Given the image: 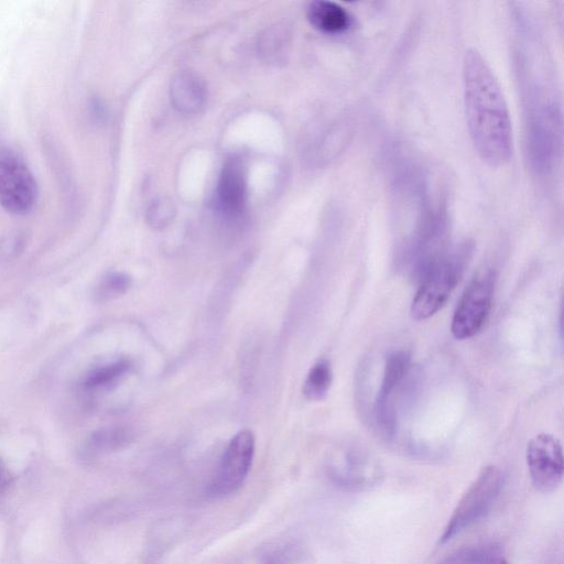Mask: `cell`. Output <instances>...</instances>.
Masks as SVG:
<instances>
[{
  "instance_id": "obj_11",
  "label": "cell",
  "mask_w": 564,
  "mask_h": 564,
  "mask_svg": "<svg viewBox=\"0 0 564 564\" xmlns=\"http://www.w3.org/2000/svg\"><path fill=\"white\" fill-rule=\"evenodd\" d=\"M170 96L173 106L185 115L199 112L207 97L203 80L191 72H181L173 77Z\"/></svg>"
},
{
  "instance_id": "obj_13",
  "label": "cell",
  "mask_w": 564,
  "mask_h": 564,
  "mask_svg": "<svg viewBox=\"0 0 564 564\" xmlns=\"http://www.w3.org/2000/svg\"><path fill=\"white\" fill-rule=\"evenodd\" d=\"M442 564H508L499 544H480L462 547L452 553Z\"/></svg>"
},
{
  "instance_id": "obj_18",
  "label": "cell",
  "mask_w": 564,
  "mask_h": 564,
  "mask_svg": "<svg viewBox=\"0 0 564 564\" xmlns=\"http://www.w3.org/2000/svg\"><path fill=\"white\" fill-rule=\"evenodd\" d=\"M130 434L122 427L99 431L93 436V446L100 451H111L129 442Z\"/></svg>"
},
{
  "instance_id": "obj_9",
  "label": "cell",
  "mask_w": 564,
  "mask_h": 564,
  "mask_svg": "<svg viewBox=\"0 0 564 564\" xmlns=\"http://www.w3.org/2000/svg\"><path fill=\"white\" fill-rule=\"evenodd\" d=\"M409 368L410 354L405 350L390 354L384 364L375 411L378 425L387 436H392L395 431V415L390 399L397 386L408 375Z\"/></svg>"
},
{
  "instance_id": "obj_14",
  "label": "cell",
  "mask_w": 564,
  "mask_h": 564,
  "mask_svg": "<svg viewBox=\"0 0 564 564\" xmlns=\"http://www.w3.org/2000/svg\"><path fill=\"white\" fill-rule=\"evenodd\" d=\"M130 369L127 359H118L94 368L85 379V387L89 390L105 389L112 386Z\"/></svg>"
},
{
  "instance_id": "obj_8",
  "label": "cell",
  "mask_w": 564,
  "mask_h": 564,
  "mask_svg": "<svg viewBox=\"0 0 564 564\" xmlns=\"http://www.w3.org/2000/svg\"><path fill=\"white\" fill-rule=\"evenodd\" d=\"M527 463L534 487L542 492L553 491L564 474L563 448L558 438L541 433L527 447Z\"/></svg>"
},
{
  "instance_id": "obj_15",
  "label": "cell",
  "mask_w": 564,
  "mask_h": 564,
  "mask_svg": "<svg viewBox=\"0 0 564 564\" xmlns=\"http://www.w3.org/2000/svg\"><path fill=\"white\" fill-rule=\"evenodd\" d=\"M332 368L327 359H319L310 369L303 386V393L310 400L323 399L332 384Z\"/></svg>"
},
{
  "instance_id": "obj_16",
  "label": "cell",
  "mask_w": 564,
  "mask_h": 564,
  "mask_svg": "<svg viewBox=\"0 0 564 564\" xmlns=\"http://www.w3.org/2000/svg\"><path fill=\"white\" fill-rule=\"evenodd\" d=\"M131 276L127 273L112 271L98 282L94 296L98 302L113 300L124 294L131 286Z\"/></svg>"
},
{
  "instance_id": "obj_3",
  "label": "cell",
  "mask_w": 564,
  "mask_h": 564,
  "mask_svg": "<svg viewBox=\"0 0 564 564\" xmlns=\"http://www.w3.org/2000/svg\"><path fill=\"white\" fill-rule=\"evenodd\" d=\"M37 197L36 180L23 156L0 140V205L10 214L26 215Z\"/></svg>"
},
{
  "instance_id": "obj_7",
  "label": "cell",
  "mask_w": 564,
  "mask_h": 564,
  "mask_svg": "<svg viewBox=\"0 0 564 564\" xmlns=\"http://www.w3.org/2000/svg\"><path fill=\"white\" fill-rule=\"evenodd\" d=\"M254 454L253 434L243 430L237 433L220 459L218 468L207 487L212 498H223L235 492L245 481Z\"/></svg>"
},
{
  "instance_id": "obj_12",
  "label": "cell",
  "mask_w": 564,
  "mask_h": 564,
  "mask_svg": "<svg viewBox=\"0 0 564 564\" xmlns=\"http://www.w3.org/2000/svg\"><path fill=\"white\" fill-rule=\"evenodd\" d=\"M306 17L314 29L329 35L343 34L352 26L350 13L333 1H313L307 8Z\"/></svg>"
},
{
  "instance_id": "obj_1",
  "label": "cell",
  "mask_w": 564,
  "mask_h": 564,
  "mask_svg": "<svg viewBox=\"0 0 564 564\" xmlns=\"http://www.w3.org/2000/svg\"><path fill=\"white\" fill-rule=\"evenodd\" d=\"M463 101L471 143L490 166L508 164L513 154V132L500 84L484 56L475 48L463 58Z\"/></svg>"
},
{
  "instance_id": "obj_4",
  "label": "cell",
  "mask_w": 564,
  "mask_h": 564,
  "mask_svg": "<svg viewBox=\"0 0 564 564\" xmlns=\"http://www.w3.org/2000/svg\"><path fill=\"white\" fill-rule=\"evenodd\" d=\"M502 486L503 475L498 467L491 465L484 468L457 503L441 542L453 539L480 520L490 510Z\"/></svg>"
},
{
  "instance_id": "obj_5",
  "label": "cell",
  "mask_w": 564,
  "mask_h": 564,
  "mask_svg": "<svg viewBox=\"0 0 564 564\" xmlns=\"http://www.w3.org/2000/svg\"><path fill=\"white\" fill-rule=\"evenodd\" d=\"M326 468L329 478L347 490L371 488L382 477L379 460L364 446L355 443L336 447L328 457Z\"/></svg>"
},
{
  "instance_id": "obj_19",
  "label": "cell",
  "mask_w": 564,
  "mask_h": 564,
  "mask_svg": "<svg viewBox=\"0 0 564 564\" xmlns=\"http://www.w3.org/2000/svg\"><path fill=\"white\" fill-rule=\"evenodd\" d=\"M267 564H284L281 558L273 557Z\"/></svg>"
},
{
  "instance_id": "obj_2",
  "label": "cell",
  "mask_w": 564,
  "mask_h": 564,
  "mask_svg": "<svg viewBox=\"0 0 564 564\" xmlns=\"http://www.w3.org/2000/svg\"><path fill=\"white\" fill-rule=\"evenodd\" d=\"M473 247L459 243L446 250L430 268L417 289L411 304V315L416 321L427 319L447 302L462 279L471 257Z\"/></svg>"
},
{
  "instance_id": "obj_6",
  "label": "cell",
  "mask_w": 564,
  "mask_h": 564,
  "mask_svg": "<svg viewBox=\"0 0 564 564\" xmlns=\"http://www.w3.org/2000/svg\"><path fill=\"white\" fill-rule=\"evenodd\" d=\"M496 273L491 268L479 270L463 292L452 318L455 338L466 339L477 334L491 308Z\"/></svg>"
},
{
  "instance_id": "obj_10",
  "label": "cell",
  "mask_w": 564,
  "mask_h": 564,
  "mask_svg": "<svg viewBox=\"0 0 564 564\" xmlns=\"http://www.w3.org/2000/svg\"><path fill=\"white\" fill-rule=\"evenodd\" d=\"M216 202L218 208L229 216L243 210L247 202V177L240 159L231 158L225 162L217 182Z\"/></svg>"
},
{
  "instance_id": "obj_17",
  "label": "cell",
  "mask_w": 564,
  "mask_h": 564,
  "mask_svg": "<svg viewBox=\"0 0 564 564\" xmlns=\"http://www.w3.org/2000/svg\"><path fill=\"white\" fill-rule=\"evenodd\" d=\"M175 207L173 202L161 198L154 202L147 212V220L154 229L166 227L174 218Z\"/></svg>"
}]
</instances>
